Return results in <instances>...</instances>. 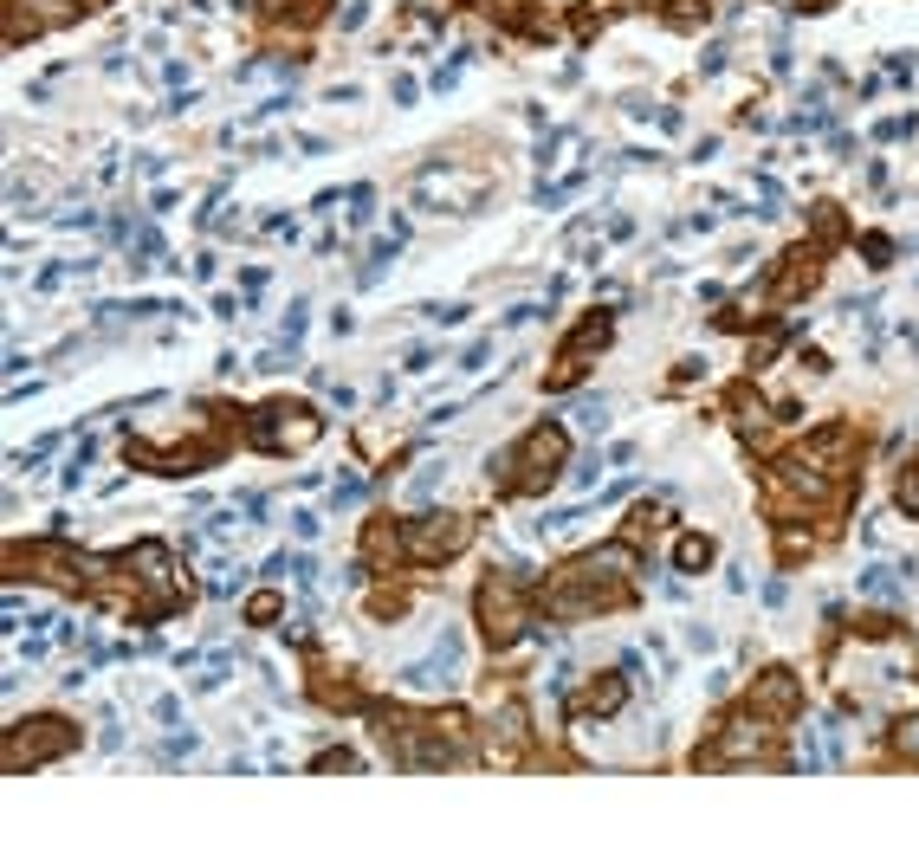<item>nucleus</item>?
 <instances>
[{
  "label": "nucleus",
  "mask_w": 919,
  "mask_h": 854,
  "mask_svg": "<svg viewBox=\"0 0 919 854\" xmlns=\"http://www.w3.org/2000/svg\"><path fill=\"white\" fill-rule=\"evenodd\" d=\"M460 544H466V518H460V512H428L421 525L402 531V550H408L415 563H441L447 550H460Z\"/></svg>",
  "instance_id": "f257e3e1"
},
{
  "label": "nucleus",
  "mask_w": 919,
  "mask_h": 854,
  "mask_svg": "<svg viewBox=\"0 0 919 854\" xmlns=\"http://www.w3.org/2000/svg\"><path fill=\"white\" fill-rule=\"evenodd\" d=\"M454 673H460V635L447 628L441 647H434L428 660H415V667L402 673V686H415V693H447V686H454Z\"/></svg>",
  "instance_id": "f03ea898"
},
{
  "label": "nucleus",
  "mask_w": 919,
  "mask_h": 854,
  "mask_svg": "<svg viewBox=\"0 0 919 854\" xmlns=\"http://www.w3.org/2000/svg\"><path fill=\"white\" fill-rule=\"evenodd\" d=\"M253 440L259 447H305V440H318V415H305V408H266Z\"/></svg>",
  "instance_id": "7ed1b4c3"
},
{
  "label": "nucleus",
  "mask_w": 919,
  "mask_h": 854,
  "mask_svg": "<svg viewBox=\"0 0 919 854\" xmlns=\"http://www.w3.org/2000/svg\"><path fill=\"white\" fill-rule=\"evenodd\" d=\"M518 460H525L518 486H538V479L551 473L557 460H564V434H557V427H531V434H525V447H518Z\"/></svg>",
  "instance_id": "20e7f679"
},
{
  "label": "nucleus",
  "mask_w": 919,
  "mask_h": 854,
  "mask_svg": "<svg viewBox=\"0 0 919 854\" xmlns=\"http://www.w3.org/2000/svg\"><path fill=\"white\" fill-rule=\"evenodd\" d=\"M59 757V751H72V732H65V719H46V732H33V738H20V732H13L7 738V764L13 770H26V757Z\"/></svg>",
  "instance_id": "39448f33"
},
{
  "label": "nucleus",
  "mask_w": 919,
  "mask_h": 854,
  "mask_svg": "<svg viewBox=\"0 0 919 854\" xmlns=\"http://www.w3.org/2000/svg\"><path fill=\"white\" fill-rule=\"evenodd\" d=\"M479 609H486V628H492V635H518V602L512 596H505V576H492V583L486 589H479Z\"/></svg>",
  "instance_id": "423d86ee"
},
{
  "label": "nucleus",
  "mask_w": 919,
  "mask_h": 854,
  "mask_svg": "<svg viewBox=\"0 0 919 854\" xmlns=\"http://www.w3.org/2000/svg\"><path fill=\"white\" fill-rule=\"evenodd\" d=\"M758 706L790 712V706H797V680H790V673H771V680H758Z\"/></svg>",
  "instance_id": "0eeeda50"
},
{
  "label": "nucleus",
  "mask_w": 919,
  "mask_h": 854,
  "mask_svg": "<svg viewBox=\"0 0 919 854\" xmlns=\"http://www.w3.org/2000/svg\"><path fill=\"white\" fill-rule=\"evenodd\" d=\"M706 557H712L706 537H680V544H674V570H699Z\"/></svg>",
  "instance_id": "6e6552de"
},
{
  "label": "nucleus",
  "mask_w": 919,
  "mask_h": 854,
  "mask_svg": "<svg viewBox=\"0 0 919 854\" xmlns=\"http://www.w3.org/2000/svg\"><path fill=\"white\" fill-rule=\"evenodd\" d=\"M441 479H447V460H428V466L415 473V486H408V499H428V492L441 486Z\"/></svg>",
  "instance_id": "1a4fd4ad"
},
{
  "label": "nucleus",
  "mask_w": 919,
  "mask_h": 854,
  "mask_svg": "<svg viewBox=\"0 0 919 854\" xmlns=\"http://www.w3.org/2000/svg\"><path fill=\"white\" fill-rule=\"evenodd\" d=\"M861 589H868V596H894V576H887V570H861Z\"/></svg>",
  "instance_id": "9d476101"
},
{
  "label": "nucleus",
  "mask_w": 919,
  "mask_h": 854,
  "mask_svg": "<svg viewBox=\"0 0 919 854\" xmlns=\"http://www.w3.org/2000/svg\"><path fill=\"white\" fill-rule=\"evenodd\" d=\"M272 615H279V596H253V602H246V622H272Z\"/></svg>",
  "instance_id": "9b49d317"
},
{
  "label": "nucleus",
  "mask_w": 919,
  "mask_h": 854,
  "mask_svg": "<svg viewBox=\"0 0 919 854\" xmlns=\"http://www.w3.org/2000/svg\"><path fill=\"white\" fill-rule=\"evenodd\" d=\"M486 356H492V343H473V350L460 356V369H486Z\"/></svg>",
  "instance_id": "f8f14e48"
},
{
  "label": "nucleus",
  "mask_w": 919,
  "mask_h": 854,
  "mask_svg": "<svg viewBox=\"0 0 919 854\" xmlns=\"http://www.w3.org/2000/svg\"><path fill=\"white\" fill-rule=\"evenodd\" d=\"M596 473H602V460H576V466H570V479H576V486H589Z\"/></svg>",
  "instance_id": "ddd939ff"
},
{
  "label": "nucleus",
  "mask_w": 919,
  "mask_h": 854,
  "mask_svg": "<svg viewBox=\"0 0 919 854\" xmlns=\"http://www.w3.org/2000/svg\"><path fill=\"white\" fill-rule=\"evenodd\" d=\"M576 415H583V427H602V421H609V408H602V402H583Z\"/></svg>",
  "instance_id": "4468645a"
},
{
  "label": "nucleus",
  "mask_w": 919,
  "mask_h": 854,
  "mask_svg": "<svg viewBox=\"0 0 919 854\" xmlns=\"http://www.w3.org/2000/svg\"><path fill=\"white\" fill-rule=\"evenodd\" d=\"M900 745H907V757H919V719L907 725V732H900Z\"/></svg>",
  "instance_id": "2eb2a0df"
}]
</instances>
